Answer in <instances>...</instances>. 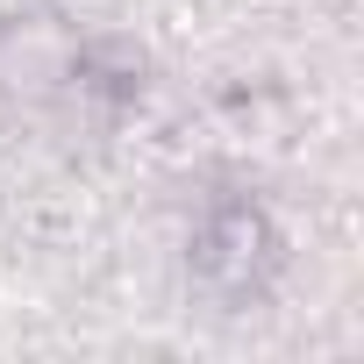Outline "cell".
<instances>
[{
    "label": "cell",
    "instance_id": "6da1fadb",
    "mask_svg": "<svg viewBox=\"0 0 364 364\" xmlns=\"http://www.w3.org/2000/svg\"><path fill=\"white\" fill-rule=\"evenodd\" d=\"M86 93L93 65L65 22H0V107L8 114H65Z\"/></svg>",
    "mask_w": 364,
    "mask_h": 364
},
{
    "label": "cell",
    "instance_id": "7a4b0ae2",
    "mask_svg": "<svg viewBox=\"0 0 364 364\" xmlns=\"http://www.w3.org/2000/svg\"><path fill=\"white\" fill-rule=\"evenodd\" d=\"M279 264V243L250 200H215L193 229V279L222 300H257Z\"/></svg>",
    "mask_w": 364,
    "mask_h": 364
}]
</instances>
